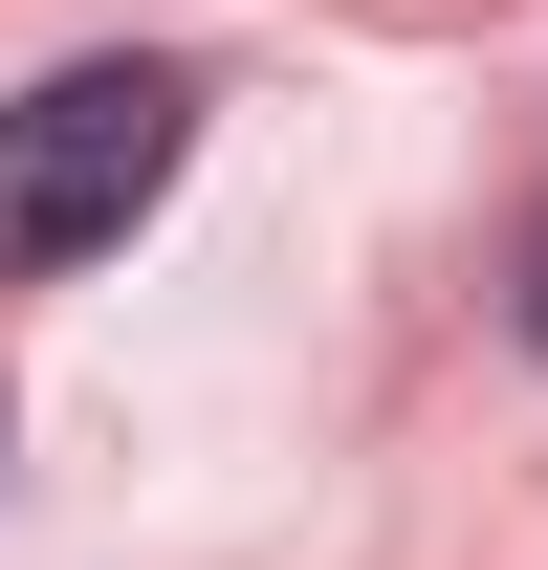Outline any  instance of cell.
I'll list each match as a JSON object with an SVG mask.
<instances>
[{"instance_id": "6da1fadb", "label": "cell", "mask_w": 548, "mask_h": 570, "mask_svg": "<svg viewBox=\"0 0 548 570\" xmlns=\"http://www.w3.org/2000/svg\"><path fill=\"white\" fill-rule=\"evenodd\" d=\"M176 154H198V67H45L22 110H0V285L45 264H110L154 198H176Z\"/></svg>"}, {"instance_id": "7a4b0ae2", "label": "cell", "mask_w": 548, "mask_h": 570, "mask_svg": "<svg viewBox=\"0 0 548 570\" xmlns=\"http://www.w3.org/2000/svg\"><path fill=\"white\" fill-rule=\"evenodd\" d=\"M527 352H548V219H527Z\"/></svg>"}]
</instances>
